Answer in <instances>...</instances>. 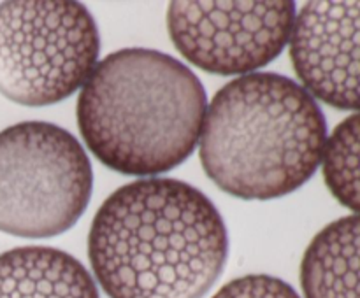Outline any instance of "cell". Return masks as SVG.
<instances>
[{"label":"cell","instance_id":"5b68a950","mask_svg":"<svg viewBox=\"0 0 360 298\" xmlns=\"http://www.w3.org/2000/svg\"><path fill=\"white\" fill-rule=\"evenodd\" d=\"M97 23L79 2L0 4V93L46 107L79 90L97 65Z\"/></svg>","mask_w":360,"mask_h":298},{"label":"cell","instance_id":"7a4b0ae2","mask_svg":"<svg viewBox=\"0 0 360 298\" xmlns=\"http://www.w3.org/2000/svg\"><path fill=\"white\" fill-rule=\"evenodd\" d=\"M207 109L199 77L179 60L144 48L111 53L77 98L88 149L127 175L172 170L195 149Z\"/></svg>","mask_w":360,"mask_h":298},{"label":"cell","instance_id":"277c9868","mask_svg":"<svg viewBox=\"0 0 360 298\" xmlns=\"http://www.w3.org/2000/svg\"><path fill=\"white\" fill-rule=\"evenodd\" d=\"M90 158L67 130L23 121L0 132V231L25 238L65 233L86 210Z\"/></svg>","mask_w":360,"mask_h":298},{"label":"cell","instance_id":"8fae6325","mask_svg":"<svg viewBox=\"0 0 360 298\" xmlns=\"http://www.w3.org/2000/svg\"><path fill=\"white\" fill-rule=\"evenodd\" d=\"M213 298H301L285 280L266 273H252L232 279L221 286Z\"/></svg>","mask_w":360,"mask_h":298},{"label":"cell","instance_id":"6da1fadb","mask_svg":"<svg viewBox=\"0 0 360 298\" xmlns=\"http://www.w3.org/2000/svg\"><path fill=\"white\" fill-rule=\"evenodd\" d=\"M227 256L221 214L176 179H139L112 191L88 235L91 270L109 298H202Z\"/></svg>","mask_w":360,"mask_h":298},{"label":"cell","instance_id":"ba28073f","mask_svg":"<svg viewBox=\"0 0 360 298\" xmlns=\"http://www.w3.org/2000/svg\"><path fill=\"white\" fill-rule=\"evenodd\" d=\"M0 298H101L83 263L48 245L0 255Z\"/></svg>","mask_w":360,"mask_h":298},{"label":"cell","instance_id":"30bf717a","mask_svg":"<svg viewBox=\"0 0 360 298\" xmlns=\"http://www.w3.org/2000/svg\"><path fill=\"white\" fill-rule=\"evenodd\" d=\"M323 181L341 205L360 214V112L348 116L327 139Z\"/></svg>","mask_w":360,"mask_h":298},{"label":"cell","instance_id":"9c48e42d","mask_svg":"<svg viewBox=\"0 0 360 298\" xmlns=\"http://www.w3.org/2000/svg\"><path fill=\"white\" fill-rule=\"evenodd\" d=\"M304 298H360V214L327 224L301 262Z\"/></svg>","mask_w":360,"mask_h":298},{"label":"cell","instance_id":"8992f818","mask_svg":"<svg viewBox=\"0 0 360 298\" xmlns=\"http://www.w3.org/2000/svg\"><path fill=\"white\" fill-rule=\"evenodd\" d=\"M294 2H172L169 37L206 72L234 76L273 62L288 44Z\"/></svg>","mask_w":360,"mask_h":298},{"label":"cell","instance_id":"3957f363","mask_svg":"<svg viewBox=\"0 0 360 298\" xmlns=\"http://www.w3.org/2000/svg\"><path fill=\"white\" fill-rule=\"evenodd\" d=\"M326 142V116L301 84L280 74L253 72L214 95L204 116L199 156L221 191L271 200L313 177Z\"/></svg>","mask_w":360,"mask_h":298},{"label":"cell","instance_id":"52a82bcc","mask_svg":"<svg viewBox=\"0 0 360 298\" xmlns=\"http://www.w3.org/2000/svg\"><path fill=\"white\" fill-rule=\"evenodd\" d=\"M290 58L309 95L360 112V2L304 4L292 28Z\"/></svg>","mask_w":360,"mask_h":298}]
</instances>
